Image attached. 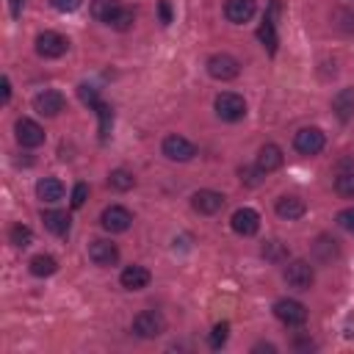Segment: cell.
<instances>
[{"label":"cell","instance_id":"obj_16","mask_svg":"<svg viewBox=\"0 0 354 354\" xmlns=\"http://www.w3.org/2000/svg\"><path fill=\"white\" fill-rule=\"evenodd\" d=\"M254 11H257L254 0H227V3H224V17H227L232 25L249 22V19L254 17Z\"/></svg>","mask_w":354,"mask_h":354},{"label":"cell","instance_id":"obj_13","mask_svg":"<svg viewBox=\"0 0 354 354\" xmlns=\"http://www.w3.org/2000/svg\"><path fill=\"white\" fill-rule=\"evenodd\" d=\"M14 133H17V141H19L22 147H28V149L44 144V130H41V124H36L33 119H17Z\"/></svg>","mask_w":354,"mask_h":354},{"label":"cell","instance_id":"obj_8","mask_svg":"<svg viewBox=\"0 0 354 354\" xmlns=\"http://www.w3.org/2000/svg\"><path fill=\"white\" fill-rule=\"evenodd\" d=\"M274 315L285 324V326H301L307 321V307L296 299H279L274 304Z\"/></svg>","mask_w":354,"mask_h":354},{"label":"cell","instance_id":"obj_14","mask_svg":"<svg viewBox=\"0 0 354 354\" xmlns=\"http://www.w3.org/2000/svg\"><path fill=\"white\" fill-rule=\"evenodd\" d=\"M230 224H232V230H235L238 235L249 238V235H254V232L260 230V216H257V210H252V207H238V210L232 213Z\"/></svg>","mask_w":354,"mask_h":354},{"label":"cell","instance_id":"obj_25","mask_svg":"<svg viewBox=\"0 0 354 354\" xmlns=\"http://www.w3.org/2000/svg\"><path fill=\"white\" fill-rule=\"evenodd\" d=\"M313 252H315V257H318L321 263H329L332 257H337V241H335V238L321 235V238L313 243Z\"/></svg>","mask_w":354,"mask_h":354},{"label":"cell","instance_id":"obj_11","mask_svg":"<svg viewBox=\"0 0 354 354\" xmlns=\"http://www.w3.org/2000/svg\"><path fill=\"white\" fill-rule=\"evenodd\" d=\"M33 108H36V113H41V116H58V113L66 108V100H64L61 91L44 88V91H39V94L33 97Z\"/></svg>","mask_w":354,"mask_h":354},{"label":"cell","instance_id":"obj_17","mask_svg":"<svg viewBox=\"0 0 354 354\" xmlns=\"http://www.w3.org/2000/svg\"><path fill=\"white\" fill-rule=\"evenodd\" d=\"M152 274L144 268V266H127L122 274H119V282L124 290H144L149 285Z\"/></svg>","mask_w":354,"mask_h":354},{"label":"cell","instance_id":"obj_9","mask_svg":"<svg viewBox=\"0 0 354 354\" xmlns=\"http://www.w3.org/2000/svg\"><path fill=\"white\" fill-rule=\"evenodd\" d=\"M163 155L169 158V160H177V163H185V160H191L194 155H196V147L188 141V138H183V136H166L163 138Z\"/></svg>","mask_w":354,"mask_h":354},{"label":"cell","instance_id":"obj_33","mask_svg":"<svg viewBox=\"0 0 354 354\" xmlns=\"http://www.w3.org/2000/svg\"><path fill=\"white\" fill-rule=\"evenodd\" d=\"M77 97H80V102L88 105V108H97V105H100V94H97V88L88 86V83H80V86H77Z\"/></svg>","mask_w":354,"mask_h":354},{"label":"cell","instance_id":"obj_38","mask_svg":"<svg viewBox=\"0 0 354 354\" xmlns=\"http://www.w3.org/2000/svg\"><path fill=\"white\" fill-rule=\"evenodd\" d=\"M158 8H160V22L169 25V22H171V6H169V0H160Z\"/></svg>","mask_w":354,"mask_h":354},{"label":"cell","instance_id":"obj_18","mask_svg":"<svg viewBox=\"0 0 354 354\" xmlns=\"http://www.w3.org/2000/svg\"><path fill=\"white\" fill-rule=\"evenodd\" d=\"M274 210H277L279 218H285V221H296V218L304 216L307 205H304V199H299V196H279L277 205H274Z\"/></svg>","mask_w":354,"mask_h":354},{"label":"cell","instance_id":"obj_26","mask_svg":"<svg viewBox=\"0 0 354 354\" xmlns=\"http://www.w3.org/2000/svg\"><path fill=\"white\" fill-rule=\"evenodd\" d=\"M108 185L116 188V191H130V188L136 185V177H133V171H127V169H113V171L108 174Z\"/></svg>","mask_w":354,"mask_h":354},{"label":"cell","instance_id":"obj_29","mask_svg":"<svg viewBox=\"0 0 354 354\" xmlns=\"http://www.w3.org/2000/svg\"><path fill=\"white\" fill-rule=\"evenodd\" d=\"M94 111H97V116H100V141H108L111 127H113V111H111L105 102H100Z\"/></svg>","mask_w":354,"mask_h":354},{"label":"cell","instance_id":"obj_40","mask_svg":"<svg viewBox=\"0 0 354 354\" xmlns=\"http://www.w3.org/2000/svg\"><path fill=\"white\" fill-rule=\"evenodd\" d=\"M22 3H25V0H11V14H14V17H19V8H22Z\"/></svg>","mask_w":354,"mask_h":354},{"label":"cell","instance_id":"obj_21","mask_svg":"<svg viewBox=\"0 0 354 354\" xmlns=\"http://www.w3.org/2000/svg\"><path fill=\"white\" fill-rule=\"evenodd\" d=\"M282 160H285V155H282V149H279L277 144H263L260 152H257V166H260L266 174L277 171V169L282 166Z\"/></svg>","mask_w":354,"mask_h":354},{"label":"cell","instance_id":"obj_22","mask_svg":"<svg viewBox=\"0 0 354 354\" xmlns=\"http://www.w3.org/2000/svg\"><path fill=\"white\" fill-rule=\"evenodd\" d=\"M332 111L337 113L340 122H348V119L354 116V88H343V91H337L335 100H332Z\"/></svg>","mask_w":354,"mask_h":354},{"label":"cell","instance_id":"obj_23","mask_svg":"<svg viewBox=\"0 0 354 354\" xmlns=\"http://www.w3.org/2000/svg\"><path fill=\"white\" fill-rule=\"evenodd\" d=\"M119 8H122L119 0H91V17L105 25H111V19L119 14Z\"/></svg>","mask_w":354,"mask_h":354},{"label":"cell","instance_id":"obj_34","mask_svg":"<svg viewBox=\"0 0 354 354\" xmlns=\"http://www.w3.org/2000/svg\"><path fill=\"white\" fill-rule=\"evenodd\" d=\"M263 177H266V171H263L260 166H254V169L243 166V169H241V180H243L246 185H252V188H254V185H260V183H263Z\"/></svg>","mask_w":354,"mask_h":354},{"label":"cell","instance_id":"obj_2","mask_svg":"<svg viewBox=\"0 0 354 354\" xmlns=\"http://www.w3.org/2000/svg\"><path fill=\"white\" fill-rule=\"evenodd\" d=\"M133 332L138 337H160L166 332V318L160 310H141L136 318H133Z\"/></svg>","mask_w":354,"mask_h":354},{"label":"cell","instance_id":"obj_10","mask_svg":"<svg viewBox=\"0 0 354 354\" xmlns=\"http://www.w3.org/2000/svg\"><path fill=\"white\" fill-rule=\"evenodd\" d=\"M100 224H102L108 232H127L130 224H133V213H130L127 207H122V205H111V207L102 210Z\"/></svg>","mask_w":354,"mask_h":354},{"label":"cell","instance_id":"obj_31","mask_svg":"<svg viewBox=\"0 0 354 354\" xmlns=\"http://www.w3.org/2000/svg\"><path fill=\"white\" fill-rule=\"evenodd\" d=\"M227 335H230V324H227V321L216 324V326H213V332L207 335V343H210V348H221V346L227 343Z\"/></svg>","mask_w":354,"mask_h":354},{"label":"cell","instance_id":"obj_39","mask_svg":"<svg viewBox=\"0 0 354 354\" xmlns=\"http://www.w3.org/2000/svg\"><path fill=\"white\" fill-rule=\"evenodd\" d=\"M8 100H11V80L3 77V102H8Z\"/></svg>","mask_w":354,"mask_h":354},{"label":"cell","instance_id":"obj_6","mask_svg":"<svg viewBox=\"0 0 354 354\" xmlns=\"http://www.w3.org/2000/svg\"><path fill=\"white\" fill-rule=\"evenodd\" d=\"M324 144H326V136L318 127H301L293 136V147H296L299 155H318L324 149Z\"/></svg>","mask_w":354,"mask_h":354},{"label":"cell","instance_id":"obj_30","mask_svg":"<svg viewBox=\"0 0 354 354\" xmlns=\"http://www.w3.org/2000/svg\"><path fill=\"white\" fill-rule=\"evenodd\" d=\"M133 19H136L133 8L122 6V8H119V14L111 19V28H113V30H130V28H133Z\"/></svg>","mask_w":354,"mask_h":354},{"label":"cell","instance_id":"obj_24","mask_svg":"<svg viewBox=\"0 0 354 354\" xmlns=\"http://www.w3.org/2000/svg\"><path fill=\"white\" fill-rule=\"evenodd\" d=\"M28 268H30L33 277H50V274L58 271V260L53 254H36V257H30Z\"/></svg>","mask_w":354,"mask_h":354},{"label":"cell","instance_id":"obj_3","mask_svg":"<svg viewBox=\"0 0 354 354\" xmlns=\"http://www.w3.org/2000/svg\"><path fill=\"white\" fill-rule=\"evenodd\" d=\"M207 75L216 80H235L241 75V61L230 53H216L207 58Z\"/></svg>","mask_w":354,"mask_h":354},{"label":"cell","instance_id":"obj_5","mask_svg":"<svg viewBox=\"0 0 354 354\" xmlns=\"http://www.w3.org/2000/svg\"><path fill=\"white\" fill-rule=\"evenodd\" d=\"M66 50H69V39L55 30H44L36 36V53L41 58H61Z\"/></svg>","mask_w":354,"mask_h":354},{"label":"cell","instance_id":"obj_37","mask_svg":"<svg viewBox=\"0 0 354 354\" xmlns=\"http://www.w3.org/2000/svg\"><path fill=\"white\" fill-rule=\"evenodd\" d=\"M50 3H53V8H55V11H64V14L77 11V8L83 6V0H50Z\"/></svg>","mask_w":354,"mask_h":354},{"label":"cell","instance_id":"obj_12","mask_svg":"<svg viewBox=\"0 0 354 354\" xmlns=\"http://www.w3.org/2000/svg\"><path fill=\"white\" fill-rule=\"evenodd\" d=\"M224 194H218V191H210V188H202V191H196L194 196H191V207L196 210V213H202V216H213V213H218L221 207H224Z\"/></svg>","mask_w":354,"mask_h":354},{"label":"cell","instance_id":"obj_7","mask_svg":"<svg viewBox=\"0 0 354 354\" xmlns=\"http://www.w3.org/2000/svg\"><path fill=\"white\" fill-rule=\"evenodd\" d=\"M88 260L94 266H102V268H111L119 263V249L113 241H105V238H94L88 243Z\"/></svg>","mask_w":354,"mask_h":354},{"label":"cell","instance_id":"obj_35","mask_svg":"<svg viewBox=\"0 0 354 354\" xmlns=\"http://www.w3.org/2000/svg\"><path fill=\"white\" fill-rule=\"evenodd\" d=\"M88 199V185L86 183H77L75 191H72V207H83Z\"/></svg>","mask_w":354,"mask_h":354},{"label":"cell","instance_id":"obj_15","mask_svg":"<svg viewBox=\"0 0 354 354\" xmlns=\"http://www.w3.org/2000/svg\"><path fill=\"white\" fill-rule=\"evenodd\" d=\"M274 14H277V3H271V8L266 11V17H263V22H260V28H257V39L263 41V47L274 55L277 53V44H279V39H277V19H274Z\"/></svg>","mask_w":354,"mask_h":354},{"label":"cell","instance_id":"obj_27","mask_svg":"<svg viewBox=\"0 0 354 354\" xmlns=\"http://www.w3.org/2000/svg\"><path fill=\"white\" fill-rule=\"evenodd\" d=\"M260 252H263V257H266L268 263H282V260H288V246H285L282 241H277V238H274V241H266Z\"/></svg>","mask_w":354,"mask_h":354},{"label":"cell","instance_id":"obj_28","mask_svg":"<svg viewBox=\"0 0 354 354\" xmlns=\"http://www.w3.org/2000/svg\"><path fill=\"white\" fill-rule=\"evenodd\" d=\"M8 241H11L17 249H25V246H30V243H33V232H30V227H28V224H14V227H11V232H8Z\"/></svg>","mask_w":354,"mask_h":354},{"label":"cell","instance_id":"obj_36","mask_svg":"<svg viewBox=\"0 0 354 354\" xmlns=\"http://www.w3.org/2000/svg\"><path fill=\"white\" fill-rule=\"evenodd\" d=\"M337 224L346 230V232H354V207H346L337 213Z\"/></svg>","mask_w":354,"mask_h":354},{"label":"cell","instance_id":"obj_19","mask_svg":"<svg viewBox=\"0 0 354 354\" xmlns=\"http://www.w3.org/2000/svg\"><path fill=\"white\" fill-rule=\"evenodd\" d=\"M36 196H39L41 202H47V205L61 202V199H64V183H61L58 177H41V180L36 183Z\"/></svg>","mask_w":354,"mask_h":354},{"label":"cell","instance_id":"obj_20","mask_svg":"<svg viewBox=\"0 0 354 354\" xmlns=\"http://www.w3.org/2000/svg\"><path fill=\"white\" fill-rule=\"evenodd\" d=\"M41 221H44V230H50L53 235H69V227H72V218L66 210H44L41 213Z\"/></svg>","mask_w":354,"mask_h":354},{"label":"cell","instance_id":"obj_41","mask_svg":"<svg viewBox=\"0 0 354 354\" xmlns=\"http://www.w3.org/2000/svg\"><path fill=\"white\" fill-rule=\"evenodd\" d=\"M254 351H277V348H274L271 343H257V346H254Z\"/></svg>","mask_w":354,"mask_h":354},{"label":"cell","instance_id":"obj_32","mask_svg":"<svg viewBox=\"0 0 354 354\" xmlns=\"http://www.w3.org/2000/svg\"><path fill=\"white\" fill-rule=\"evenodd\" d=\"M335 191L340 196H354V171H343L335 177Z\"/></svg>","mask_w":354,"mask_h":354},{"label":"cell","instance_id":"obj_4","mask_svg":"<svg viewBox=\"0 0 354 354\" xmlns=\"http://www.w3.org/2000/svg\"><path fill=\"white\" fill-rule=\"evenodd\" d=\"M282 274H285V282L290 288H296V290H310L313 282H315V271H313V266L307 260H290Z\"/></svg>","mask_w":354,"mask_h":354},{"label":"cell","instance_id":"obj_1","mask_svg":"<svg viewBox=\"0 0 354 354\" xmlns=\"http://www.w3.org/2000/svg\"><path fill=\"white\" fill-rule=\"evenodd\" d=\"M213 108H216V116H218L221 122H241V119L246 116V102H243V97L235 94V91H221V94L216 97Z\"/></svg>","mask_w":354,"mask_h":354}]
</instances>
